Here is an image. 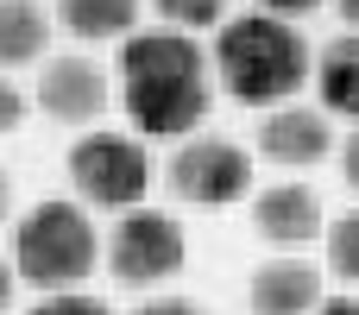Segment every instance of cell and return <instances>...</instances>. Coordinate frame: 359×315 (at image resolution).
Wrapping results in <instances>:
<instances>
[{
    "mask_svg": "<svg viewBox=\"0 0 359 315\" xmlns=\"http://www.w3.org/2000/svg\"><path fill=\"white\" fill-rule=\"evenodd\" d=\"M215 57L177 25L133 32L120 44V107L145 139H183L208 120L215 101Z\"/></svg>",
    "mask_w": 359,
    "mask_h": 315,
    "instance_id": "cell-1",
    "label": "cell"
},
{
    "mask_svg": "<svg viewBox=\"0 0 359 315\" xmlns=\"http://www.w3.org/2000/svg\"><path fill=\"white\" fill-rule=\"evenodd\" d=\"M215 76L246 107H284L309 76V44L278 13H240L215 38Z\"/></svg>",
    "mask_w": 359,
    "mask_h": 315,
    "instance_id": "cell-2",
    "label": "cell"
},
{
    "mask_svg": "<svg viewBox=\"0 0 359 315\" xmlns=\"http://www.w3.org/2000/svg\"><path fill=\"white\" fill-rule=\"evenodd\" d=\"M95 221L76 202H38L13 227V265L38 290H76L95 272Z\"/></svg>",
    "mask_w": 359,
    "mask_h": 315,
    "instance_id": "cell-3",
    "label": "cell"
},
{
    "mask_svg": "<svg viewBox=\"0 0 359 315\" xmlns=\"http://www.w3.org/2000/svg\"><path fill=\"white\" fill-rule=\"evenodd\" d=\"M69 183L95 208H139L151 189V152L133 133H82L69 145Z\"/></svg>",
    "mask_w": 359,
    "mask_h": 315,
    "instance_id": "cell-4",
    "label": "cell"
},
{
    "mask_svg": "<svg viewBox=\"0 0 359 315\" xmlns=\"http://www.w3.org/2000/svg\"><path fill=\"white\" fill-rule=\"evenodd\" d=\"M183 253H189L183 246V227L164 208H126L114 221V234H107V272L120 284H133V290H151V284L177 278L183 272Z\"/></svg>",
    "mask_w": 359,
    "mask_h": 315,
    "instance_id": "cell-5",
    "label": "cell"
},
{
    "mask_svg": "<svg viewBox=\"0 0 359 315\" xmlns=\"http://www.w3.org/2000/svg\"><path fill=\"white\" fill-rule=\"evenodd\" d=\"M170 189L183 196V202H196V208H227V202H240L246 189H252V158L233 145V139H183L177 152H170Z\"/></svg>",
    "mask_w": 359,
    "mask_h": 315,
    "instance_id": "cell-6",
    "label": "cell"
},
{
    "mask_svg": "<svg viewBox=\"0 0 359 315\" xmlns=\"http://www.w3.org/2000/svg\"><path fill=\"white\" fill-rule=\"evenodd\" d=\"M107 95H114V88H107V69H101L95 57H50L44 76H38V107H44L50 120H63V126L101 120Z\"/></svg>",
    "mask_w": 359,
    "mask_h": 315,
    "instance_id": "cell-7",
    "label": "cell"
},
{
    "mask_svg": "<svg viewBox=\"0 0 359 315\" xmlns=\"http://www.w3.org/2000/svg\"><path fill=\"white\" fill-rule=\"evenodd\" d=\"M328 145H334V133H328V114H322V107H297V101H284V107H271L265 126H259V152H265L271 164H284V170L322 164Z\"/></svg>",
    "mask_w": 359,
    "mask_h": 315,
    "instance_id": "cell-8",
    "label": "cell"
},
{
    "mask_svg": "<svg viewBox=\"0 0 359 315\" xmlns=\"http://www.w3.org/2000/svg\"><path fill=\"white\" fill-rule=\"evenodd\" d=\"M252 227L278 246V253H303L322 234V196L309 183H271L252 202Z\"/></svg>",
    "mask_w": 359,
    "mask_h": 315,
    "instance_id": "cell-9",
    "label": "cell"
},
{
    "mask_svg": "<svg viewBox=\"0 0 359 315\" xmlns=\"http://www.w3.org/2000/svg\"><path fill=\"white\" fill-rule=\"evenodd\" d=\"M328 303L322 297V272L297 253H278L252 272V309L259 315H316Z\"/></svg>",
    "mask_w": 359,
    "mask_h": 315,
    "instance_id": "cell-10",
    "label": "cell"
},
{
    "mask_svg": "<svg viewBox=\"0 0 359 315\" xmlns=\"http://www.w3.org/2000/svg\"><path fill=\"white\" fill-rule=\"evenodd\" d=\"M316 88H322V107H328V114L359 120V32H341V38L322 44V57H316Z\"/></svg>",
    "mask_w": 359,
    "mask_h": 315,
    "instance_id": "cell-11",
    "label": "cell"
},
{
    "mask_svg": "<svg viewBox=\"0 0 359 315\" xmlns=\"http://www.w3.org/2000/svg\"><path fill=\"white\" fill-rule=\"evenodd\" d=\"M57 25L101 44V38H133L139 25V0H57Z\"/></svg>",
    "mask_w": 359,
    "mask_h": 315,
    "instance_id": "cell-12",
    "label": "cell"
},
{
    "mask_svg": "<svg viewBox=\"0 0 359 315\" xmlns=\"http://www.w3.org/2000/svg\"><path fill=\"white\" fill-rule=\"evenodd\" d=\"M44 38H50V19L38 0H0V69L44 57Z\"/></svg>",
    "mask_w": 359,
    "mask_h": 315,
    "instance_id": "cell-13",
    "label": "cell"
},
{
    "mask_svg": "<svg viewBox=\"0 0 359 315\" xmlns=\"http://www.w3.org/2000/svg\"><path fill=\"white\" fill-rule=\"evenodd\" d=\"M328 272L347 278V284H359V208L328 227Z\"/></svg>",
    "mask_w": 359,
    "mask_h": 315,
    "instance_id": "cell-14",
    "label": "cell"
},
{
    "mask_svg": "<svg viewBox=\"0 0 359 315\" xmlns=\"http://www.w3.org/2000/svg\"><path fill=\"white\" fill-rule=\"evenodd\" d=\"M158 13L177 32H202V25H227V0H158Z\"/></svg>",
    "mask_w": 359,
    "mask_h": 315,
    "instance_id": "cell-15",
    "label": "cell"
},
{
    "mask_svg": "<svg viewBox=\"0 0 359 315\" xmlns=\"http://www.w3.org/2000/svg\"><path fill=\"white\" fill-rule=\"evenodd\" d=\"M32 315H114L101 297H88V290H44V303Z\"/></svg>",
    "mask_w": 359,
    "mask_h": 315,
    "instance_id": "cell-16",
    "label": "cell"
},
{
    "mask_svg": "<svg viewBox=\"0 0 359 315\" xmlns=\"http://www.w3.org/2000/svg\"><path fill=\"white\" fill-rule=\"evenodd\" d=\"M19 120H25V95H19V82L0 76V133H19Z\"/></svg>",
    "mask_w": 359,
    "mask_h": 315,
    "instance_id": "cell-17",
    "label": "cell"
},
{
    "mask_svg": "<svg viewBox=\"0 0 359 315\" xmlns=\"http://www.w3.org/2000/svg\"><path fill=\"white\" fill-rule=\"evenodd\" d=\"M133 315H208V309L189 303V297H151V303H139Z\"/></svg>",
    "mask_w": 359,
    "mask_h": 315,
    "instance_id": "cell-18",
    "label": "cell"
},
{
    "mask_svg": "<svg viewBox=\"0 0 359 315\" xmlns=\"http://www.w3.org/2000/svg\"><path fill=\"white\" fill-rule=\"evenodd\" d=\"M322 0H259V13H278V19H303V13H316Z\"/></svg>",
    "mask_w": 359,
    "mask_h": 315,
    "instance_id": "cell-19",
    "label": "cell"
},
{
    "mask_svg": "<svg viewBox=\"0 0 359 315\" xmlns=\"http://www.w3.org/2000/svg\"><path fill=\"white\" fill-rule=\"evenodd\" d=\"M341 170H347V183L359 189V133L347 139V152H341Z\"/></svg>",
    "mask_w": 359,
    "mask_h": 315,
    "instance_id": "cell-20",
    "label": "cell"
},
{
    "mask_svg": "<svg viewBox=\"0 0 359 315\" xmlns=\"http://www.w3.org/2000/svg\"><path fill=\"white\" fill-rule=\"evenodd\" d=\"M13 284H19V265H13V259H0V309L13 303Z\"/></svg>",
    "mask_w": 359,
    "mask_h": 315,
    "instance_id": "cell-21",
    "label": "cell"
},
{
    "mask_svg": "<svg viewBox=\"0 0 359 315\" xmlns=\"http://www.w3.org/2000/svg\"><path fill=\"white\" fill-rule=\"evenodd\" d=\"M316 315H359V297H328Z\"/></svg>",
    "mask_w": 359,
    "mask_h": 315,
    "instance_id": "cell-22",
    "label": "cell"
},
{
    "mask_svg": "<svg viewBox=\"0 0 359 315\" xmlns=\"http://www.w3.org/2000/svg\"><path fill=\"white\" fill-rule=\"evenodd\" d=\"M6 215H13V177L0 170V221H6Z\"/></svg>",
    "mask_w": 359,
    "mask_h": 315,
    "instance_id": "cell-23",
    "label": "cell"
},
{
    "mask_svg": "<svg viewBox=\"0 0 359 315\" xmlns=\"http://www.w3.org/2000/svg\"><path fill=\"white\" fill-rule=\"evenodd\" d=\"M334 6H341V19H347V25H359V0H334Z\"/></svg>",
    "mask_w": 359,
    "mask_h": 315,
    "instance_id": "cell-24",
    "label": "cell"
}]
</instances>
